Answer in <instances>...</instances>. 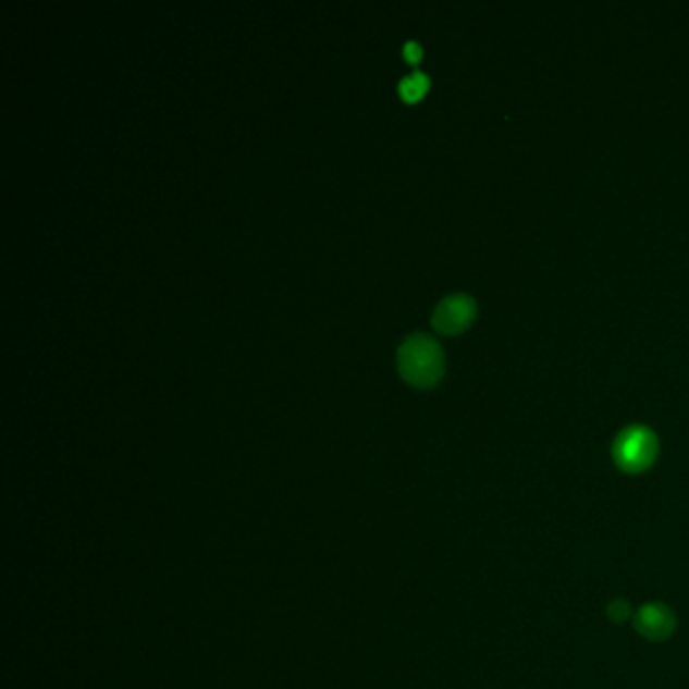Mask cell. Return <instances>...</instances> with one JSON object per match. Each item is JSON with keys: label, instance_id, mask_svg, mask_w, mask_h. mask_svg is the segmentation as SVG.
Returning a JSON list of instances; mask_svg holds the SVG:
<instances>
[{"label": "cell", "instance_id": "6da1fadb", "mask_svg": "<svg viewBox=\"0 0 689 689\" xmlns=\"http://www.w3.org/2000/svg\"><path fill=\"white\" fill-rule=\"evenodd\" d=\"M396 365L401 377L417 389H429L443 377L445 358L435 339L415 332L401 342L396 350Z\"/></svg>", "mask_w": 689, "mask_h": 689}, {"label": "cell", "instance_id": "3957f363", "mask_svg": "<svg viewBox=\"0 0 689 689\" xmlns=\"http://www.w3.org/2000/svg\"><path fill=\"white\" fill-rule=\"evenodd\" d=\"M478 316L476 299L467 294H451L445 296L433 310L431 324L441 334H462L469 325L473 324Z\"/></svg>", "mask_w": 689, "mask_h": 689}, {"label": "cell", "instance_id": "5b68a950", "mask_svg": "<svg viewBox=\"0 0 689 689\" xmlns=\"http://www.w3.org/2000/svg\"><path fill=\"white\" fill-rule=\"evenodd\" d=\"M429 89V77L422 71H413L398 82V91L407 101H417Z\"/></svg>", "mask_w": 689, "mask_h": 689}, {"label": "cell", "instance_id": "277c9868", "mask_svg": "<svg viewBox=\"0 0 689 689\" xmlns=\"http://www.w3.org/2000/svg\"><path fill=\"white\" fill-rule=\"evenodd\" d=\"M635 629L649 641H665L676 629V617L669 606L649 603L637 611Z\"/></svg>", "mask_w": 689, "mask_h": 689}, {"label": "cell", "instance_id": "7a4b0ae2", "mask_svg": "<svg viewBox=\"0 0 689 689\" xmlns=\"http://www.w3.org/2000/svg\"><path fill=\"white\" fill-rule=\"evenodd\" d=\"M660 453L657 435L643 425L623 429L613 443V459L625 473H643L655 464Z\"/></svg>", "mask_w": 689, "mask_h": 689}, {"label": "cell", "instance_id": "52a82bcc", "mask_svg": "<svg viewBox=\"0 0 689 689\" xmlns=\"http://www.w3.org/2000/svg\"><path fill=\"white\" fill-rule=\"evenodd\" d=\"M403 53L407 57V61L417 63L422 56L421 45L417 41H407L405 42V47H403Z\"/></svg>", "mask_w": 689, "mask_h": 689}, {"label": "cell", "instance_id": "8992f818", "mask_svg": "<svg viewBox=\"0 0 689 689\" xmlns=\"http://www.w3.org/2000/svg\"><path fill=\"white\" fill-rule=\"evenodd\" d=\"M608 617L613 623H623L625 619H629V615H631V608H629V603L627 601H613L611 605H608Z\"/></svg>", "mask_w": 689, "mask_h": 689}]
</instances>
